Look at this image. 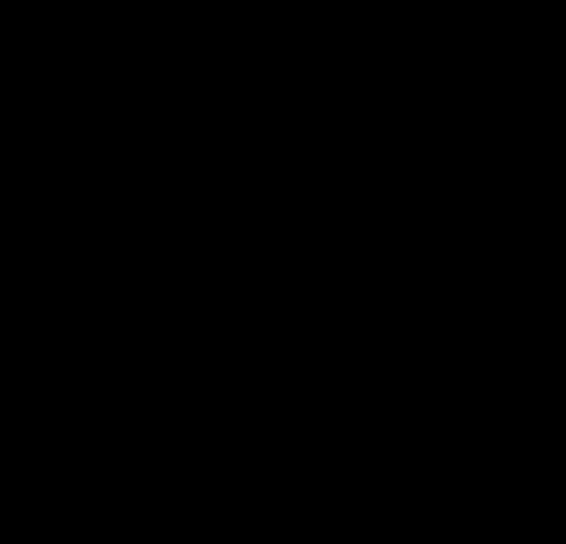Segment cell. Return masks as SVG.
I'll use <instances>...</instances> for the list:
<instances>
[]
</instances>
